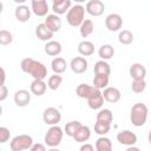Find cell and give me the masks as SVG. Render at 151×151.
I'll return each instance as SVG.
<instances>
[{
    "label": "cell",
    "instance_id": "obj_24",
    "mask_svg": "<svg viewBox=\"0 0 151 151\" xmlns=\"http://www.w3.org/2000/svg\"><path fill=\"white\" fill-rule=\"evenodd\" d=\"M90 137H91V129L88 126H86V125H81L80 129L73 136V139L76 142H78V143H83L84 144L85 142H87L90 139Z\"/></svg>",
    "mask_w": 151,
    "mask_h": 151
},
{
    "label": "cell",
    "instance_id": "obj_32",
    "mask_svg": "<svg viewBox=\"0 0 151 151\" xmlns=\"http://www.w3.org/2000/svg\"><path fill=\"white\" fill-rule=\"evenodd\" d=\"M133 33L129 29H123L118 34V41L122 45H131L133 42Z\"/></svg>",
    "mask_w": 151,
    "mask_h": 151
},
{
    "label": "cell",
    "instance_id": "obj_19",
    "mask_svg": "<svg viewBox=\"0 0 151 151\" xmlns=\"http://www.w3.org/2000/svg\"><path fill=\"white\" fill-rule=\"evenodd\" d=\"M61 19L59 18V15L57 14H48L45 19V25L48 27L50 31H52L53 33L55 32H59L60 28H61Z\"/></svg>",
    "mask_w": 151,
    "mask_h": 151
},
{
    "label": "cell",
    "instance_id": "obj_26",
    "mask_svg": "<svg viewBox=\"0 0 151 151\" xmlns=\"http://www.w3.org/2000/svg\"><path fill=\"white\" fill-rule=\"evenodd\" d=\"M96 151H112V142L107 137H99L96 140Z\"/></svg>",
    "mask_w": 151,
    "mask_h": 151
},
{
    "label": "cell",
    "instance_id": "obj_29",
    "mask_svg": "<svg viewBox=\"0 0 151 151\" xmlns=\"http://www.w3.org/2000/svg\"><path fill=\"white\" fill-rule=\"evenodd\" d=\"M93 31H94V25L91 19H85L84 22L79 27V32L83 38H87L88 35H91L93 33Z\"/></svg>",
    "mask_w": 151,
    "mask_h": 151
},
{
    "label": "cell",
    "instance_id": "obj_34",
    "mask_svg": "<svg viewBox=\"0 0 151 151\" xmlns=\"http://www.w3.org/2000/svg\"><path fill=\"white\" fill-rule=\"evenodd\" d=\"M61 83H63V77L60 74H55L54 73L53 76L48 77V79H47V87L53 90V91H55V90H58L60 87Z\"/></svg>",
    "mask_w": 151,
    "mask_h": 151
},
{
    "label": "cell",
    "instance_id": "obj_8",
    "mask_svg": "<svg viewBox=\"0 0 151 151\" xmlns=\"http://www.w3.org/2000/svg\"><path fill=\"white\" fill-rule=\"evenodd\" d=\"M85 9L92 17H100L105 11V5L100 0H90L87 1Z\"/></svg>",
    "mask_w": 151,
    "mask_h": 151
},
{
    "label": "cell",
    "instance_id": "obj_22",
    "mask_svg": "<svg viewBox=\"0 0 151 151\" xmlns=\"http://www.w3.org/2000/svg\"><path fill=\"white\" fill-rule=\"evenodd\" d=\"M46 90H47V84L44 80H33L31 83L29 91H31L32 94H34L37 97H40V96L45 94Z\"/></svg>",
    "mask_w": 151,
    "mask_h": 151
},
{
    "label": "cell",
    "instance_id": "obj_44",
    "mask_svg": "<svg viewBox=\"0 0 151 151\" xmlns=\"http://www.w3.org/2000/svg\"><path fill=\"white\" fill-rule=\"evenodd\" d=\"M147 142H149L150 145H151V130H150V132H149V134H147Z\"/></svg>",
    "mask_w": 151,
    "mask_h": 151
},
{
    "label": "cell",
    "instance_id": "obj_40",
    "mask_svg": "<svg viewBox=\"0 0 151 151\" xmlns=\"http://www.w3.org/2000/svg\"><path fill=\"white\" fill-rule=\"evenodd\" d=\"M29 151H46V147L44 144L41 143H35L33 144V146L29 149Z\"/></svg>",
    "mask_w": 151,
    "mask_h": 151
},
{
    "label": "cell",
    "instance_id": "obj_7",
    "mask_svg": "<svg viewBox=\"0 0 151 151\" xmlns=\"http://www.w3.org/2000/svg\"><path fill=\"white\" fill-rule=\"evenodd\" d=\"M105 26L110 32H118L123 26V19L117 13H111L105 19Z\"/></svg>",
    "mask_w": 151,
    "mask_h": 151
},
{
    "label": "cell",
    "instance_id": "obj_38",
    "mask_svg": "<svg viewBox=\"0 0 151 151\" xmlns=\"http://www.w3.org/2000/svg\"><path fill=\"white\" fill-rule=\"evenodd\" d=\"M9 137H11L9 130H8L6 126H1V127H0V143H1V144L6 143V142L9 139Z\"/></svg>",
    "mask_w": 151,
    "mask_h": 151
},
{
    "label": "cell",
    "instance_id": "obj_39",
    "mask_svg": "<svg viewBox=\"0 0 151 151\" xmlns=\"http://www.w3.org/2000/svg\"><path fill=\"white\" fill-rule=\"evenodd\" d=\"M8 96V88L6 85L0 86V101H4Z\"/></svg>",
    "mask_w": 151,
    "mask_h": 151
},
{
    "label": "cell",
    "instance_id": "obj_18",
    "mask_svg": "<svg viewBox=\"0 0 151 151\" xmlns=\"http://www.w3.org/2000/svg\"><path fill=\"white\" fill-rule=\"evenodd\" d=\"M31 12H32V9L28 6L19 5V6H17V8L14 11V15L19 22H27L31 18Z\"/></svg>",
    "mask_w": 151,
    "mask_h": 151
},
{
    "label": "cell",
    "instance_id": "obj_12",
    "mask_svg": "<svg viewBox=\"0 0 151 151\" xmlns=\"http://www.w3.org/2000/svg\"><path fill=\"white\" fill-rule=\"evenodd\" d=\"M13 99H14V103H15L17 106H19V107H25V106H27V105L29 104V101H31V92H28V91L25 90V88L18 90V91H15Z\"/></svg>",
    "mask_w": 151,
    "mask_h": 151
},
{
    "label": "cell",
    "instance_id": "obj_31",
    "mask_svg": "<svg viewBox=\"0 0 151 151\" xmlns=\"http://www.w3.org/2000/svg\"><path fill=\"white\" fill-rule=\"evenodd\" d=\"M81 125H83V124H81L79 120H72V122H70V123H67V124L65 125V127H64V132L66 133V136L73 138V136H74L76 132L80 129Z\"/></svg>",
    "mask_w": 151,
    "mask_h": 151
},
{
    "label": "cell",
    "instance_id": "obj_15",
    "mask_svg": "<svg viewBox=\"0 0 151 151\" xmlns=\"http://www.w3.org/2000/svg\"><path fill=\"white\" fill-rule=\"evenodd\" d=\"M71 7H72L71 0H54L52 2V11L57 15L65 14L66 12L70 11Z\"/></svg>",
    "mask_w": 151,
    "mask_h": 151
},
{
    "label": "cell",
    "instance_id": "obj_25",
    "mask_svg": "<svg viewBox=\"0 0 151 151\" xmlns=\"http://www.w3.org/2000/svg\"><path fill=\"white\" fill-rule=\"evenodd\" d=\"M67 67V63L64 58L61 57H57L51 61V68L55 74H61L66 71Z\"/></svg>",
    "mask_w": 151,
    "mask_h": 151
},
{
    "label": "cell",
    "instance_id": "obj_17",
    "mask_svg": "<svg viewBox=\"0 0 151 151\" xmlns=\"http://www.w3.org/2000/svg\"><path fill=\"white\" fill-rule=\"evenodd\" d=\"M53 34H54V33L48 29V27L45 25V22L39 24V25L35 27V35H37V38L40 39L41 41H46V42L51 41L52 38H53Z\"/></svg>",
    "mask_w": 151,
    "mask_h": 151
},
{
    "label": "cell",
    "instance_id": "obj_11",
    "mask_svg": "<svg viewBox=\"0 0 151 151\" xmlns=\"http://www.w3.org/2000/svg\"><path fill=\"white\" fill-rule=\"evenodd\" d=\"M87 66H88V63L84 57H74L70 63V67L72 72L76 74L84 73L87 70Z\"/></svg>",
    "mask_w": 151,
    "mask_h": 151
},
{
    "label": "cell",
    "instance_id": "obj_33",
    "mask_svg": "<svg viewBox=\"0 0 151 151\" xmlns=\"http://www.w3.org/2000/svg\"><path fill=\"white\" fill-rule=\"evenodd\" d=\"M96 119H97V122H103V123H109V124H111L112 120H113L112 111L109 110V109H101V110L97 113Z\"/></svg>",
    "mask_w": 151,
    "mask_h": 151
},
{
    "label": "cell",
    "instance_id": "obj_42",
    "mask_svg": "<svg viewBox=\"0 0 151 151\" xmlns=\"http://www.w3.org/2000/svg\"><path fill=\"white\" fill-rule=\"evenodd\" d=\"M5 79H6V73H5V68L1 67V83H0V86L5 85Z\"/></svg>",
    "mask_w": 151,
    "mask_h": 151
},
{
    "label": "cell",
    "instance_id": "obj_16",
    "mask_svg": "<svg viewBox=\"0 0 151 151\" xmlns=\"http://www.w3.org/2000/svg\"><path fill=\"white\" fill-rule=\"evenodd\" d=\"M98 90L93 86V85H88V84H79L76 88V93L79 98H84V99H88L91 98Z\"/></svg>",
    "mask_w": 151,
    "mask_h": 151
},
{
    "label": "cell",
    "instance_id": "obj_27",
    "mask_svg": "<svg viewBox=\"0 0 151 151\" xmlns=\"http://www.w3.org/2000/svg\"><path fill=\"white\" fill-rule=\"evenodd\" d=\"M98 54H99V57L101 58V60H105V61H106V60L111 59V58L114 55V48H113V46L110 45V44H104V45H101V46L99 47Z\"/></svg>",
    "mask_w": 151,
    "mask_h": 151
},
{
    "label": "cell",
    "instance_id": "obj_41",
    "mask_svg": "<svg viewBox=\"0 0 151 151\" xmlns=\"http://www.w3.org/2000/svg\"><path fill=\"white\" fill-rule=\"evenodd\" d=\"M79 151H94V146L92 144H90V143H84L80 146Z\"/></svg>",
    "mask_w": 151,
    "mask_h": 151
},
{
    "label": "cell",
    "instance_id": "obj_20",
    "mask_svg": "<svg viewBox=\"0 0 151 151\" xmlns=\"http://www.w3.org/2000/svg\"><path fill=\"white\" fill-rule=\"evenodd\" d=\"M61 50H63L61 44L59 41H57V40H51V41L46 42L45 47H44V51H45V53L47 55L55 57V58L61 53Z\"/></svg>",
    "mask_w": 151,
    "mask_h": 151
},
{
    "label": "cell",
    "instance_id": "obj_23",
    "mask_svg": "<svg viewBox=\"0 0 151 151\" xmlns=\"http://www.w3.org/2000/svg\"><path fill=\"white\" fill-rule=\"evenodd\" d=\"M78 52L83 57H90L94 53V45L92 41L84 40L78 44Z\"/></svg>",
    "mask_w": 151,
    "mask_h": 151
},
{
    "label": "cell",
    "instance_id": "obj_13",
    "mask_svg": "<svg viewBox=\"0 0 151 151\" xmlns=\"http://www.w3.org/2000/svg\"><path fill=\"white\" fill-rule=\"evenodd\" d=\"M130 76L133 80H145V76H146V68L143 64L140 63H134L130 66Z\"/></svg>",
    "mask_w": 151,
    "mask_h": 151
},
{
    "label": "cell",
    "instance_id": "obj_2",
    "mask_svg": "<svg viewBox=\"0 0 151 151\" xmlns=\"http://www.w3.org/2000/svg\"><path fill=\"white\" fill-rule=\"evenodd\" d=\"M149 109L144 103H136L132 105L130 111V120L133 126L140 127L143 126L147 120Z\"/></svg>",
    "mask_w": 151,
    "mask_h": 151
},
{
    "label": "cell",
    "instance_id": "obj_14",
    "mask_svg": "<svg viewBox=\"0 0 151 151\" xmlns=\"http://www.w3.org/2000/svg\"><path fill=\"white\" fill-rule=\"evenodd\" d=\"M103 97H104V100H106L107 103H117L120 100V97H122V93L117 88V87H112V86H107L106 88L103 90Z\"/></svg>",
    "mask_w": 151,
    "mask_h": 151
},
{
    "label": "cell",
    "instance_id": "obj_5",
    "mask_svg": "<svg viewBox=\"0 0 151 151\" xmlns=\"http://www.w3.org/2000/svg\"><path fill=\"white\" fill-rule=\"evenodd\" d=\"M33 138L29 134H18L12 138L9 147L12 151H25L29 150L33 146Z\"/></svg>",
    "mask_w": 151,
    "mask_h": 151
},
{
    "label": "cell",
    "instance_id": "obj_30",
    "mask_svg": "<svg viewBox=\"0 0 151 151\" xmlns=\"http://www.w3.org/2000/svg\"><path fill=\"white\" fill-rule=\"evenodd\" d=\"M93 71H94V74H106V76H110L111 74V66L109 65L107 61L99 60V61H97L94 64Z\"/></svg>",
    "mask_w": 151,
    "mask_h": 151
},
{
    "label": "cell",
    "instance_id": "obj_28",
    "mask_svg": "<svg viewBox=\"0 0 151 151\" xmlns=\"http://www.w3.org/2000/svg\"><path fill=\"white\" fill-rule=\"evenodd\" d=\"M110 81V76L106 74H94L93 78V86L97 90H104L107 87Z\"/></svg>",
    "mask_w": 151,
    "mask_h": 151
},
{
    "label": "cell",
    "instance_id": "obj_37",
    "mask_svg": "<svg viewBox=\"0 0 151 151\" xmlns=\"http://www.w3.org/2000/svg\"><path fill=\"white\" fill-rule=\"evenodd\" d=\"M146 88V83L145 80H132L131 83V90L134 93H142Z\"/></svg>",
    "mask_w": 151,
    "mask_h": 151
},
{
    "label": "cell",
    "instance_id": "obj_35",
    "mask_svg": "<svg viewBox=\"0 0 151 151\" xmlns=\"http://www.w3.org/2000/svg\"><path fill=\"white\" fill-rule=\"evenodd\" d=\"M111 130V124L109 123H103V122H97L94 124V132L99 136H105L106 133H109Z\"/></svg>",
    "mask_w": 151,
    "mask_h": 151
},
{
    "label": "cell",
    "instance_id": "obj_4",
    "mask_svg": "<svg viewBox=\"0 0 151 151\" xmlns=\"http://www.w3.org/2000/svg\"><path fill=\"white\" fill-rule=\"evenodd\" d=\"M64 131L63 129L59 126V125H53L51 126L46 133H45V137H44V140H45V144L50 147H57L61 140H63V137H64Z\"/></svg>",
    "mask_w": 151,
    "mask_h": 151
},
{
    "label": "cell",
    "instance_id": "obj_21",
    "mask_svg": "<svg viewBox=\"0 0 151 151\" xmlns=\"http://www.w3.org/2000/svg\"><path fill=\"white\" fill-rule=\"evenodd\" d=\"M103 104H104V97H103V93H101L100 90H98L91 98L87 99V105L92 110H99V109H101Z\"/></svg>",
    "mask_w": 151,
    "mask_h": 151
},
{
    "label": "cell",
    "instance_id": "obj_45",
    "mask_svg": "<svg viewBox=\"0 0 151 151\" xmlns=\"http://www.w3.org/2000/svg\"><path fill=\"white\" fill-rule=\"evenodd\" d=\"M47 151H60L58 147H51L50 150H47Z\"/></svg>",
    "mask_w": 151,
    "mask_h": 151
},
{
    "label": "cell",
    "instance_id": "obj_1",
    "mask_svg": "<svg viewBox=\"0 0 151 151\" xmlns=\"http://www.w3.org/2000/svg\"><path fill=\"white\" fill-rule=\"evenodd\" d=\"M20 67L22 72L31 74L33 80H44L47 77L46 66L42 63L34 60L33 58H24L20 63Z\"/></svg>",
    "mask_w": 151,
    "mask_h": 151
},
{
    "label": "cell",
    "instance_id": "obj_3",
    "mask_svg": "<svg viewBox=\"0 0 151 151\" xmlns=\"http://www.w3.org/2000/svg\"><path fill=\"white\" fill-rule=\"evenodd\" d=\"M85 7L81 5H74L70 8V11L66 13V21L72 27H80V25L84 22L85 17Z\"/></svg>",
    "mask_w": 151,
    "mask_h": 151
},
{
    "label": "cell",
    "instance_id": "obj_9",
    "mask_svg": "<svg viewBox=\"0 0 151 151\" xmlns=\"http://www.w3.org/2000/svg\"><path fill=\"white\" fill-rule=\"evenodd\" d=\"M117 140L122 145L134 146V144L137 143V136L134 132H132L130 130H123L117 133Z\"/></svg>",
    "mask_w": 151,
    "mask_h": 151
},
{
    "label": "cell",
    "instance_id": "obj_10",
    "mask_svg": "<svg viewBox=\"0 0 151 151\" xmlns=\"http://www.w3.org/2000/svg\"><path fill=\"white\" fill-rule=\"evenodd\" d=\"M31 9L37 17H47L48 15V4L46 0H32Z\"/></svg>",
    "mask_w": 151,
    "mask_h": 151
},
{
    "label": "cell",
    "instance_id": "obj_36",
    "mask_svg": "<svg viewBox=\"0 0 151 151\" xmlns=\"http://www.w3.org/2000/svg\"><path fill=\"white\" fill-rule=\"evenodd\" d=\"M13 41V34L7 31V29H1L0 31V45H9Z\"/></svg>",
    "mask_w": 151,
    "mask_h": 151
},
{
    "label": "cell",
    "instance_id": "obj_6",
    "mask_svg": "<svg viewBox=\"0 0 151 151\" xmlns=\"http://www.w3.org/2000/svg\"><path fill=\"white\" fill-rule=\"evenodd\" d=\"M42 120L46 125H50V126L58 125V123L61 120V113L58 109L53 106L46 107L42 112Z\"/></svg>",
    "mask_w": 151,
    "mask_h": 151
},
{
    "label": "cell",
    "instance_id": "obj_43",
    "mask_svg": "<svg viewBox=\"0 0 151 151\" xmlns=\"http://www.w3.org/2000/svg\"><path fill=\"white\" fill-rule=\"evenodd\" d=\"M125 151H140V149L137 147V146H129Z\"/></svg>",
    "mask_w": 151,
    "mask_h": 151
}]
</instances>
